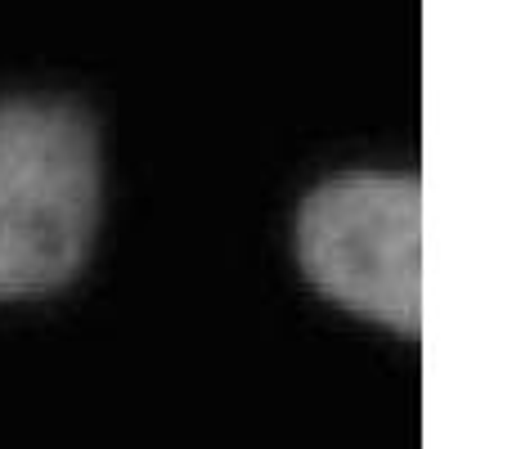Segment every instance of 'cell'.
<instances>
[{"label":"cell","instance_id":"cell-2","mask_svg":"<svg viewBox=\"0 0 512 449\" xmlns=\"http://www.w3.org/2000/svg\"><path fill=\"white\" fill-rule=\"evenodd\" d=\"M297 265L319 297L414 342L423 333V185L342 171L297 207Z\"/></svg>","mask_w":512,"mask_h":449},{"label":"cell","instance_id":"cell-1","mask_svg":"<svg viewBox=\"0 0 512 449\" xmlns=\"http://www.w3.org/2000/svg\"><path fill=\"white\" fill-rule=\"evenodd\" d=\"M104 207L99 126L77 99H0V297L81 274Z\"/></svg>","mask_w":512,"mask_h":449}]
</instances>
